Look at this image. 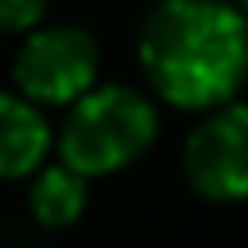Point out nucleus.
I'll return each mask as SVG.
<instances>
[{
	"label": "nucleus",
	"instance_id": "nucleus-1",
	"mask_svg": "<svg viewBox=\"0 0 248 248\" xmlns=\"http://www.w3.org/2000/svg\"><path fill=\"white\" fill-rule=\"evenodd\" d=\"M137 62L166 104L219 108L248 79V13L228 0H161L141 25Z\"/></svg>",
	"mask_w": 248,
	"mask_h": 248
},
{
	"label": "nucleus",
	"instance_id": "nucleus-2",
	"mask_svg": "<svg viewBox=\"0 0 248 248\" xmlns=\"http://www.w3.org/2000/svg\"><path fill=\"white\" fill-rule=\"evenodd\" d=\"M157 141V108L149 95L124 83L91 87L71 104L58 137V157L87 178L120 174L141 161Z\"/></svg>",
	"mask_w": 248,
	"mask_h": 248
},
{
	"label": "nucleus",
	"instance_id": "nucleus-3",
	"mask_svg": "<svg viewBox=\"0 0 248 248\" xmlns=\"http://www.w3.org/2000/svg\"><path fill=\"white\" fill-rule=\"evenodd\" d=\"M99 42L79 25H33L13 54V83L42 108H71L95 87Z\"/></svg>",
	"mask_w": 248,
	"mask_h": 248
},
{
	"label": "nucleus",
	"instance_id": "nucleus-4",
	"mask_svg": "<svg viewBox=\"0 0 248 248\" xmlns=\"http://www.w3.org/2000/svg\"><path fill=\"white\" fill-rule=\"evenodd\" d=\"M182 174L211 203L248 199V104L207 108L182 145Z\"/></svg>",
	"mask_w": 248,
	"mask_h": 248
},
{
	"label": "nucleus",
	"instance_id": "nucleus-5",
	"mask_svg": "<svg viewBox=\"0 0 248 248\" xmlns=\"http://www.w3.org/2000/svg\"><path fill=\"white\" fill-rule=\"evenodd\" d=\"M54 145V128L42 104L25 91H0V182L4 178H29L46 161Z\"/></svg>",
	"mask_w": 248,
	"mask_h": 248
},
{
	"label": "nucleus",
	"instance_id": "nucleus-6",
	"mask_svg": "<svg viewBox=\"0 0 248 248\" xmlns=\"http://www.w3.org/2000/svg\"><path fill=\"white\" fill-rule=\"evenodd\" d=\"M87 174H79L75 166L58 161V166H37L29 178V215L37 228L62 232L79 223V215L87 211Z\"/></svg>",
	"mask_w": 248,
	"mask_h": 248
},
{
	"label": "nucleus",
	"instance_id": "nucleus-7",
	"mask_svg": "<svg viewBox=\"0 0 248 248\" xmlns=\"http://www.w3.org/2000/svg\"><path fill=\"white\" fill-rule=\"evenodd\" d=\"M50 0H0V33H25L46 17Z\"/></svg>",
	"mask_w": 248,
	"mask_h": 248
},
{
	"label": "nucleus",
	"instance_id": "nucleus-8",
	"mask_svg": "<svg viewBox=\"0 0 248 248\" xmlns=\"http://www.w3.org/2000/svg\"><path fill=\"white\" fill-rule=\"evenodd\" d=\"M236 4H240V9H244V13H248V0H236Z\"/></svg>",
	"mask_w": 248,
	"mask_h": 248
}]
</instances>
